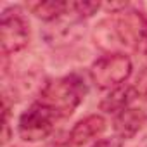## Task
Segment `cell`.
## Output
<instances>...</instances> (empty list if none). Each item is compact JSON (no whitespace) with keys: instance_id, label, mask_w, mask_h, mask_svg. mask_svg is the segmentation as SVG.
Returning a JSON list of instances; mask_svg holds the SVG:
<instances>
[{"instance_id":"cell-1","label":"cell","mask_w":147,"mask_h":147,"mask_svg":"<svg viewBox=\"0 0 147 147\" xmlns=\"http://www.w3.org/2000/svg\"><path fill=\"white\" fill-rule=\"evenodd\" d=\"M85 95H87L85 80L78 75H69L49 82L43 87L38 102L49 107L55 118H66L73 114V111L80 106Z\"/></svg>"},{"instance_id":"cell-9","label":"cell","mask_w":147,"mask_h":147,"mask_svg":"<svg viewBox=\"0 0 147 147\" xmlns=\"http://www.w3.org/2000/svg\"><path fill=\"white\" fill-rule=\"evenodd\" d=\"M69 7L80 18H90L99 11L100 4L99 2H75V4H69Z\"/></svg>"},{"instance_id":"cell-2","label":"cell","mask_w":147,"mask_h":147,"mask_svg":"<svg viewBox=\"0 0 147 147\" xmlns=\"http://www.w3.org/2000/svg\"><path fill=\"white\" fill-rule=\"evenodd\" d=\"M131 75V61L128 55L121 52H113L107 55L99 57L92 67L90 76L97 88L102 90H113L116 87H121Z\"/></svg>"},{"instance_id":"cell-11","label":"cell","mask_w":147,"mask_h":147,"mask_svg":"<svg viewBox=\"0 0 147 147\" xmlns=\"http://www.w3.org/2000/svg\"><path fill=\"white\" fill-rule=\"evenodd\" d=\"M137 92L138 94H144L145 97H147V67L138 75V78H137Z\"/></svg>"},{"instance_id":"cell-5","label":"cell","mask_w":147,"mask_h":147,"mask_svg":"<svg viewBox=\"0 0 147 147\" xmlns=\"http://www.w3.org/2000/svg\"><path fill=\"white\" fill-rule=\"evenodd\" d=\"M104 130H106V119L100 114H90L73 126V130L69 133V140L73 145L80 147V145H85L90 140L97 138Z\"/></svg>"},{"instance_id":"cell-4","label":"cell","mask_w":147,"mask_h":147,"mask_svg":"<svg viewBox=\"0 0 147 147\" xmlns=\"http://www.w3.org/2000/svg\"><path fill=\"white\" fill-rule=\"evenodd\" d=\"M54 119L55 116L49 107H45L40 102L33 104L19 118L18 130H19L21 138L28 142H36V140L49 137L54 128Z\"/></svg>"},{"instance_id":"cell-3","label":"cell","mask_w":147,"mask_h":147,"mask_svg":"<svg viewBox=\"0 0 147 147\" xmlns=\"http://www.w3.org/2000/svg\"><path fill=\"white\" fill-rule=\"evenodd\" d=\"M30 42V24L19 7H9L0 19V45L4 54L23 50Z\"/></svg>"},{"instance_id":"cell-8","label":"cell","mask_w":147,"mask_h":147,"mask_svg":"<svg viewBox=\"0 0 147 147\" xmlns=\"http://www.w3.org/2000/svg\"><path fill=\"white\" fill-rule=\"evenodd\" d=\"M28 9L40 19L43 21H52L57 19L59 16L66 14L69 9L67 2H55V0H49V2H33L28 5Z\"/></svg>"},{"instance_id":"cell-10","label":"cell","mask_w":147,"mask_h":147,"mask_svg":"<svg viewBox=\"0 0 147 147\" xmlns=\"http://www.w3.org/2000/svg\"><path fill=\"white\" fill-rule=\"evenodd\" d=\"M123 145V140L114 135V137H109V138H102V140H97L92 147H121Z\"/></svg>"},{"instance_id":"cell-7","label":"cell","mask_w":147,"mask_h":147,"mask_svg":"<svg viewBox=\"0 0 147 147\" xmlns=\"http://www.w3.org/2000/svg\"><path fill=\"white\" fill-rule=\"evenodd\" d=\"M144 121H145L144 111L135 109V107H128V109L121 111L119 114H116V118H114V131L121 140L133 138L140 131Z\"/></svg>"},{"instance_id":"cell-6","label":"cell","mask_w":147,"mask_h":147,"mask_svg":"<svg viewBox=\"0 0 147 147\" xmlns=\"http://www.w3.org/2000/svg\"><path fill=\"white\" fill-rule=\"evenodd\" d=\"M138 97V92L131 85H121L113 88L100 102V109L107 114H119L121 111L128 109V106Z\"/></svg>"}]
</instances>
